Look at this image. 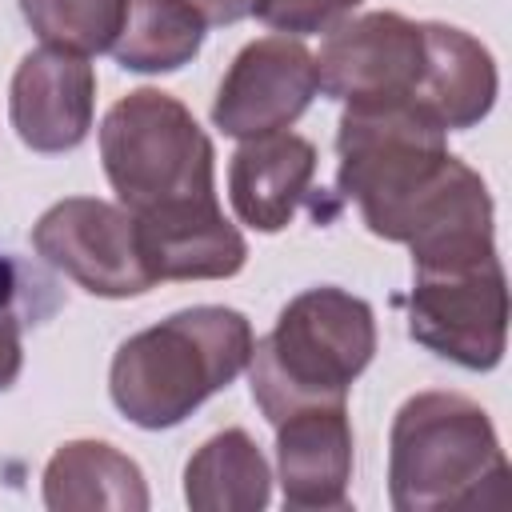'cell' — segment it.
I'll return each mask as SVG.
<instances>
[{"mask_svg": "<svg viewBox=\"0 0 512 512\" xmlns=\"http://www.w3.org/2000/svg\"><path fill=\"white\" fill-rule=\"evenodd\" d=\"M252 324L224 304H196L128 336L108 368V392L124 420L160 432L188 420L252 360Z\"/></svg>", "mask_w": 512, "mask_h": 512, "instance_id": "6da1fadb", "label": "cell"}, {"mask_svg": "<svg viewBox=\"0 0 512 512\" xmlns=\"http://www.w3.org/2000/svg\"><path fill=\"white\" fill-rule=\"evenodd\" d=\"M388 500L396 512L508 504V460L488 412L460 392H416L392 416Z\"/></svg>", "mask_w": 512, "mask_h": 512, "instance_id": "7a4b0ae2", "label": "cell"}, {"mask_svg": "<svg viewBox=\"0 0 512 512\" xmlns=\"http://www.w3.org/2000/svg\"><path fill=\"white\" fill-rule=\"evenodd\" d=\"M376 356V316L368 300L320 284L292 296L276 328L252 344V400L268 424L304 404L344 400Z\"/></svg>", "mask_w": 512, "mask_h": 512, "instance_id": "3957f363", "label": "cell"}, {"mask_svg": "<svg viewBox=\"0 0 512 512\" xmlns=\"http://www.w3.org/2000/svg\"><path fill=\"white\" fill-rule=\"evenodd\" d=\"M336 188L372 236L404 244L456 156L444 128L408 100L348 104L336 128Z\"/></svg>", "mask_w": 512, "mask_h": 512, "instance_id": "277c9868", "label": "cell"}, {"mask_svg": "<svg viewBox=\"0 0 512 512\" xmlns=\"http://www.w3.org/2000/svg\"><path fill=\"white\" fill-rule=\"evenodd\" d=\"M100 160L132 216L216 196V152L196 116L160 88L120 96L100 124Z\"/></svg>", "mask_w": 512, "mask_h": 512, "instance_id": "5b68a950", "label": "cell"}, {"mask_svg": "<svg viewBox=\"0 0 512 512\" xmlns=\"http://www.w3.org/2000/svg\"><path fill=\"white\" fill-rule=\"evenodd\" d=\"M408 336L468 372L496 368L508 340V280L500 256L448 272H412Z\"/></svg>", "mask_w": 512, "mask_h": 512, "instance_id": "8992f818", "label": "cell"}, {"mask_svg": "<svg viewBox=\"0 0 512 512\" xmlns=\"http://www.w3.org/2000/svg\"><path fill=\"white\" fill-rule=\"evenodd\" d=\"M32 248L44 264L104 300L144 296L156 284L140 256L136 216L96 196L56 200L32 224Z\"/></svg>", "mask_w": 512, "mask_h": 512, "instance_id": "52a82bcc", "label": "cell"}, {"mask_svg": "<svg viewBox=\"0 0 512 512\" xmlns=\"http://www.w3.org/2000/svg\"><path fill=\"white\" fill-rule=\"evenodd\" d=\"M316 92V56L296 36H260L228 64L212 100V124L236 140L284 132L308 112Z\"/></svg>", "mask_w": 512, "mask_h": 512, "instance_id": "ba28073f", "label": "cell"}, {"mask_svg": "<svg viewBox=\"0 0 512 512\" xmlns=\"http://www.w3.org/2000/svg\"><path fill=\"white\" fill-rule=\"evenodd\" d=\"M424 64V32L400 12H364L336 24L316 56L320 92L344 104L408 100Z\"/></svg>", "mask_w": 512, "mask_h": 512, "instance_id": "9c48e42d", "label": "cell"}, {"mask_svg": "<svg viewBox=\"0 0 512 512\" xmlns=\"http://www.w3.org/2000/svg\"><path fill=\"white\" fill-rule=\"evenodd\" d=\"M96 72L88 56L68 48H36L12 72L8 116L32 152H72L92 132Z\"/></svg>", "mask_w": 512, "mask_h": 512, "instance_id": "30bf717a", "label": "cell"}, {"mask_svg": "<svg viewBox=\"0 0 512 512\" xmlns=\"http://www.w3.org/2000/svg\"><path fill=\"white\" fill-rule=\"evenodd\" d=\"M276 428V480L284 504L296 512H324L348 504L352 480V420L344 400L304 404Z\"/></svg>", "mask_w": 512, "mask_h": 512, "instance_id": "8fae6325", "label": "cell"}, {"mask_svg": "<svg viewBox=\"0 0 512 512\" xmlns=\"http://www.w3.org/2000/svg\"><path fill=\"white\" fill-rule=\"evenodd\" d=\"M140 256L152 280H228L244 268L248 244L224 220L216 196L136 216Z\"/></svg>", "mask_w": 512, "mask_h": 512, "instance_id": "7c38bea8", "label": "cell"}, {"mask_svg": "<svg viewBox=\"0 0 512 512\" xmlns=\"http://www.w3.org/2000/svg\"><path fill=\"white\" fill-rule=\"evenodd\" d=\"M420 32H424V64L408 104H416L444 132H464L480 124L492 112L500 88L492 52L464 28L440 20L420 24Z\"/></svg>", "mask_w": 512, "mask_h": 512, "instance_id": "4fadbf2b", "label": "cell"}, {"mask_svg": "<svg viewBox=\"0 0 512 512\" xmlns=\"http://www.w3.org/2000/svg\"><path fill=\"white\" fill-rule=\"evenodd\" d=\"M316 176V148L296 132L252 136L232 152L228 200L240 224L256 232H280L292 224Z\"/></svg>", "mask_w": 512, "mask_h": 512, "instance_id": "5bb4252c", "label": "cell"}, {"mask_svg": "<svg viewBox=\"0 0 512 512\" xmlns=\"http://www.w3.org/2000/svg\"><path fill=\"white\" fill-rule=\"evenodd\" d=\"M52 512H144L148 484L132 456L104 440H68L44 464Z\"/></svg>", "mask_w": 512, "mask_h": 512, "instance_id": "9a60e30c", "label": "cell"}, {"mask_svg": "<svg viewBox=\"0 0 512 512\" xmlns=\"http://www.w3.org/2000/svg\"><path fill=\"white\" fill-rule=\"evenodd\" d=\"M192 512H260L272 500V468L244 428L208 436L184 464Z\"/></svg>", "mask_w": 512, "mask_h": 512, "instance_id": "2e32d148", "label": "cell"}, {"mask_svg": "<svg viewBox=\"0 0 512 512\" xmlns=\"http://www.w3.org/2000/svg\"><path fill=\"white\" fill-rule=\"evenodd\" d=\"M204 32L208 24L188 0H128L124 28L108 52L128 72H176L200 52Z\"/></svg>", "mask_w": 512, "mask_h": 512, "instance_id": "e0dca14e", "label": "cell"}, {"mask_svg": "<svg viewBox=\"0 0 512 512\" xmlns=\"http://www.w3.org/2000/svg\"><path fill=\"white\" fill-rule=\"evenodd\" d=\"M20 12L44 44L92 56L120 36L128 0H20Z\"/></svg>", "mask_w": 512, "mask_h": 512, "instance_id": "ac0fdd59", "label": "cell"}, {"mask_svg": "<svg viewBox=\"0 0 512 512\" xmlns=\"http://www.w3.org/2000/svg\"><path fill=\"white\" fill-rule=\"evenodd\" d=\"M364 0H268L260 8V20L280 36H316L344 24Z\"/></svg>", "mask_w": 512, "mask_h": 512, "instance_id": "d6986e66", "label": "cell"}, {"mask_svg": "<svg viewBox=\"0 0 512 512\" xmlns=\"http://www.w3.org/2000/svg\"><path fill=\"white\" fill-rule=\"evenodd\" d=\"M24 368V340H20V316L4 312L0 316V392H8L16 384Z\"/></svg>", "mask_w": 512, "mask_h": 512, "instance_id": "ffe728a7", "label": "cell"}, {"mask_svg": "<svg viewBox=\"0 0 512 512\" xmlns=\"http://www.w3.org/2000/svg\"><path fill=\"white\" fill-rule=\"evenodd\" d=\"M188 4L200 12L208 28H220V24H240L248 16H260L268 0H188Z\"/></svg>", "mask_w": 512, "mask_h": 512, "instance_id": "44dd1931", "label": "cell"}, {"mask_svg": "<svg viewBox=\"0 0 512 512\" xmlns=\"http://www.w3.org/2000/svg\"><path fill=\"white\" fill-rule=\"evenodd\" d=\"M16 292H20V272H16V264L0 252V316H4V312H16Z\"/></svg>", "mask_w": 512, "mask_h": 512, "instance_id": "7402d4cb", "label": "cell"}]
</instances>
